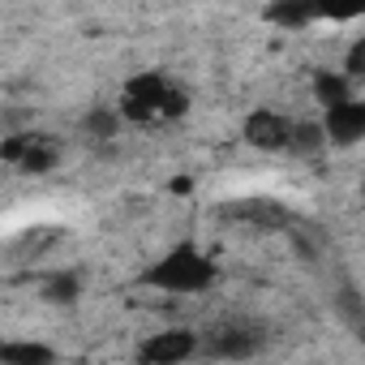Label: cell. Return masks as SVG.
<instances>
[{
	"label": "cell",
	"instance_id": "1",
	"mask_svg": "<svg viewBox=\"0 0 365 365\" xmlns=\"http://www.w3.org/2000/svg\"><path fill=\"white\" fill-rule=\"evenodd\" d=\"M215 275H220V267L211 262V254H202L194 241H180L159 262H150L138 284L168 292V297H194V292H207L215 284Z\"/></svg>",
	"mask_w": 365,
	"mask_h": 365
},
{
	"label": "cell",
	"instance_id": "2",
	"mask_svg": "<svg viewBox=\"0 0 365 365\" xmlns=\"http://www.w3.org/2000/svg\"><path fill=\"white\" fill-rule=\"evenodd\" d=\"M190 112V95L172 86L163 73H138L125 82V99H120V116L129 125H146V120H180Z\"/></svg>",
	"mask_w": 365,
	"mask_h": 365
},
{
	"label": "cell",
	"instance_id": "3",
	"mask_svg": "<svg viewBox=\"0 0 365 365\" xmlns=\"http://www.w3.org/2000/svg\"><path fill=\"white\" fill-rule=\"evenodd\" d=\"M241 138L254 146V150H288L292 142V120L275 108H254L245 120H241Z\"/></svg>",
	"mask_w": 365,
	"mask_h": 365
},
{
	"label": "cell",
	"instance_id": "4",
	"mask_svg": "<svg viewBox=\"0 0 365 365\" xmlns=\"http://www.w3.org/2000/svg\"><path fill=\"white\" fill-rule=\"evenodd\" d=\"M322 125H327V142L331 146H356V142H365V99L352 95V99L327 108Z\"/></svg>",
	"mask_w": 365,
	"mask_h": 365
},
{
	"label": "cell",
	"instance_id": "5",
	"mask_svg": "<svg viewBox=\"0 0 365 365\" xmlns=\"http://www.w3.org/2000/svg\"><path fill=\"white\" fill-rule=\"evenodd\" d=\"M198 352V335L194 331H155L150 339L138 344V356L150 365H176V361H190Z\"/></svg>",
	"mask_w": 365,
	"mask_h": 365
},
{
	"label": "cell",
	"instance_id": "6",
	"mask_svg": "<svg viewBox=\"0 0 365 365\" xmlns=\"http://www.w3.org/2000/svg\"><path fill=\"white\" fill-rule=\"evenodd\" d=\"M318 18H322L318 0H275V5H267V22H275L279 31H305Z\"/></svg>",
	"mask_w": 365,
	"mask_h": 365
},
{
	"label": "cell",
	"instance_id": "7",
	"mask_svg": "<svg viewBox=\"0 0 365 365\" xmlns=\"http://www.w3.org/2000/svg\"><path fill=\"white\" fill-rule=\"evenodd\" d=\"M78 297H82V275L78 271H52L39 284V301H48V305H78Z\"/></svg>",
	"mask_w": 365,
	"mask_h": 365
},
{
	"label": "cell",
	"instance_id": "8",
	"mask_svg": "<svg viewBox=\"0 0 365 365\" xmlns=\"http://www.w3.org/2000/svg\"><path fill=\"white\" fill-rule=\"evenodd\" d=\"M0 361H5V365H52L56 348L31 344V339H9V344H0Z\"/></svg>",
	"mask_w": 365,
	"mask_h": 365
},
{
	"label": "cell",
	"instance_id": "9",
	"mask_svg": "<svg viewBox=\"0 0 365 365\" xmlns=\"http://www.w3.org/2000/svg\"><path fill=\"white\" fill-rule=\"evenodd\" d=\"M314 99L322 103V108H335V103H344V99H352V78L339 69V73H331V69H322V73H314Z\"/></svg>",
	"mask_w": 365,
	"mask_h": 365
},
{
	"label": "cell",
	"instance_id": "10",
	"mask_svg": "<svg viewBox=\"0 0 365 365\" xmlns=\"http://www.w3.org/2000/svg\"><path fill=\"white\" fill-rule=\"evenodd\" d=\"M322 146H327V125L322 120H292V142H288L292 155H318Z\"/></svg>",
	"mask_w": 365,
	"mask_h": 365
},
{
	"label": "cell",
	"instance_id": "11",
	"mask_svg": "<svg viewBox=\"0 0 365 365\" xmlns=\"http://www.w3.org/2000/svg\"><path fill=\"white\" fill-rule=\"evenodd\" d=\"M211 352L215 356H250V352H258V339L245 335V331H215Z\"/></svg>",
	"mask_w": 365,
	"mask_h": 365
},
{
	"label": "cell",
	"instance_id": "12",
	"mask_svg": "<svg viewBox=\"0 0 365 365\" xmlns=\"http://www.w3.org/2000/svg\"><path fill=\"white\" fill-rule=\"evenodd\" d=\"M318 5H322L327 22H352L365 14V0H318Z\"/></svg>",
	"mask_w": 365,
	"mask_h": 365
},
{
	"label": "cell",
	"instance_id": "13",
	"mask_svg": "<svg viewBox=\"0 0 365 365\" xmlns=\"http://www.w3.org/2000/svg\"><path fill=\"white\" fill-rule=\"evenodd\" d=\"M120 120H125V116H116V112H91V116H86V129H91L95 138H99V133H103V138H112Z\"/></svg>",
	"mask_w": 365,
	"mask_h": 365
},
{
	"label": "cell",
	"instance_id": "14",
	"mask_svg": "<svg viewBox=\"0 0 365 365\" xmlns=\"http://www.w3.org/2000/svg\"><path fill=\"white\" fill-rule=\"evenodd\" d=\"M344 73H348V78H361V73H365V39H361V43H352V52H348V65H344Z\"/></svg>",
	"mask_w": 365,
	"mask_h": 365
}]
</instances>
